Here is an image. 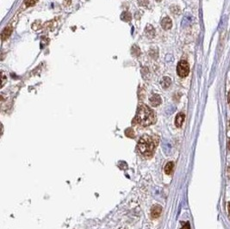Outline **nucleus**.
I'll use <instances>...</instances> for the list:
<instances>
[{"instance_id":"nucleus-1","label":"nucleus","mask_w":230,"mask_h":229,"mask_svg":"<svg viewBox=\"0 0 230 229\" xmlns=\"http://www.w3.org/2000/svg\"><path fill=\"white\" fill-rule=\"evenodd\" d=\"M158 138L150 136L148 135H144L140 138L138 141V151L144 158H150L153 156L154 150L158 145Z\"/></svg>"},{"instance_id":"nucleus-2","label":"nucleus","mask_w":230,"mask_h":229,"mask_svg":"<svg viewBox=\"0 0 230 229\" xmlns=\"http://www.w3.org/2000/svg\"><path fill=\"white\" fill-rule=\"evenodd\" d=\"M135 122L143 127H147L155 123L156 115L151 109L146 104H141L136 113Z\"/></svg>"},{"instance_id":"nucleus-3","label":"nucleus","mask_w":230,"mask_h":229,"mask_svg":"<svg viewBox=\"0 0 230 229\" xmlns=\"http://www.w3.org/2000/svg\"><path fill=\"white\" fill-rule=\"evenodd\" d=\"M190 73V66L187 61L185 60H181L179 61L177 66V73L179 77L185 78Z\"/></svg>"},{"instance_id":"nucleus-4","label":"nucleus","mask_w":230,"mask_h":229,"mask_svg":"<svg viewBox=\"0 0 230 229\" xmlns=\"http://www.w3.org/2000/svg\"><path fill=\"white\" fill-rule=\"evenodd\" d=\"M162 213V207L160 205H154L151 209V217L153 219H156L160 217Z\"/></svg>"},{"instance_id":"nucleus-5","label":"nucleus","mask_w":230,"mask_h":229,"mask_svg":"<svg viewBox=\"0 0 230 229\" xmlns=\"http://www.w3.org/2000/svg\"><path fill=\"white\" fill-rule=\"evenodd\" d=\"M149 102L153 107H157V106H159L162 103V100H161V97L160 95L154 94L152 97H150Z\"/></svg>"},{"instance_id":"nucleus-6","label":"nucleus","mask_w":230,"mask_h":229,"mask_svg":"<svg viewBox=\"0 0 230 229\" xmlns=\"http://www.w3.org/2000/svg\"><path fill=\"white\" fill-rule=\"evenodd\" d=\"M161 26H162V28H164L165 30H168V29H170L171 28V26H172V22H171V18H168V17H166L162 19V21H161Z\"/></svg>"},{"instance_id":"nucleus-7","label":"nucleus","mask_w":230,"mask_h":229,"mask_svg":"<svg viewBox=\"0 0 230 229\" xmlns=\"http://www.w3.org/2000/svg\"><path fill=\"white\" fill-rule=\"evenodd\" d=\"M185 115L184 113H178L176 116V119H175V125L177 126L178 128H180L183 124V122L185 121Z\"/></svg>"},{"instance_id":"nucleus-8","label":"nucleus","mask_w":230,"mask_h":229,"mask_svg":"<svg viewBox=\"0 0 230 229\" xmlns=\"http://www.w3.org/2000/svg\"><path fill=\"white\" fill-rule=\"evenodd\" d=\"M145 34L148 37V38H153L154 35H155V29L153 28L152 25H147L145 29Z\"/></svg>"},{"instance_id":"nucleus-9","label":"nucleus","mask_w":230,"mask_h":229,"mask_svg":"<svg viewBox=\"0 0 230 229\" xmlns=\"http://www.w3.org/2000/svg\"><path fill=\"white\" fill-rule=\"evenodd\" d=\"M12 30H13V28L11 26H8L6 28H4V31L2 32V35H1V38L3 41L6 40V39L11 35V34L12 33Z\"/></svg>"},{"instance_id":"nucleus-10","label":"nucleus","mask_w":230,"mask_h":229,"mask_svg":"<svg viewBox=\"0 0 230 229\" xmlns=\"http://www.w3.org/2000/svg\"><path fill=\"white\" fill-rule=\"evenodd\" d=\"M173 166H174V164L172 163L171 161L170 162H168L166 165V166H165V173L166 174V175H170V174L172 172V170H173Z\"/></svg>"},{"instance_id":"nucleus-11","label":"nucleus","mask_w":230,"mask_h":229,"mask_svg":"<svg viewBox=\"0 0 230 229\" xmlns=\"http://www.w3.org/2000/svg\"><path fill=\"white\" fill-rule=\"evenodd\" d=\"M171 80L169 77H164L162 80H161V85L163 88H168L171 85Z\"/></svg>"},{"instance_id":"nucleus-12","label":"nucleus","mask_w":230,"mask_h":229,"mask_svg":"<svg viewBox=\"0 0 230 229\" xmlns=\"http://www.w3.org/2000/svg\"><path fill=\"white\" fill-rule=\"evenodd\" d=\"M131 18H132L131 14L129 12H128V11H124L121 15V19L123 22H126V23H129V22L131 21Z\"/></svg>"},{"instance_id":"nucleus-13","label":"nucleus","mask_w":230,"mask_h":229,"mask_svg":"<svg viewBox=\"0 0 230 229\" xmlns=\"http://www.w3.org/2000/svg\"><path fill=\"white\" fill-rule=\"evenodd\" d=\"M131 53H132V54L135 56V57H138V56H140V54H141V50H140L139 47H137L136 45L133 46Z\"/></svg>"},{"instance_id":"nucleus-14","label":"nucleus","mask_w":230,"mask_h":229,"mask_svg":"<svg viewBox=\"0 0 230 229\" xmlns=\"http://www.w3.org/2000/svg\"><path fill=\"white\" fill-rule=\"evenodd\" d=\"M37 1H38V0H24V4H26L27 6H28V7H30V6L35 5Z\"/></svg>"},{"instance_id":"nucleus-15","label":"nucleus","mask_w":230,"mask_h":229,"mask_svg":"<svg viewBox=\"0 0 230 229\" xmlns=\"http://www.w3.org/2000/svg\"><path fill=\"white\" fill-rule=\"evenodd\" d=\"M125 135L128 136V137H131V138H133V137L135 136V132H134V130H133L132 129H128L125 131Z\"/></svg>"},{"instance_id":"nucleus-16","label":"nucleus","mask_w":230,"mask_h":229,"mask_svg":"<svg viewBox=\"0 0 230 229\" xmlns=\"http://www.w3.org/2000/svg\"><path fill=\"white\" fill-rule=\"evenodd\" d=\"M140 6H147L149 4V0H138Z\"/></svg>"},{"instance_id":"nucleus-17","label":"nucleus","mask_w":230,"mask_h":229,"mask_svg":"<svg viewBox=\"0 0 230 229\" xmlns=\"http://www.w3.org/2000/svg\"><path fill=\"white\" fill-rule=\"evenodd\" d=\"M181 229H191L190 224H189V223H185V225L183 226V227H182Z\"/></svg>"},{"instance_id":"nucleus-18","label":"nucleus","mask_w":230,"mask_h":229,"mask_svg":"<svg viewBox=\"0 0 230 229\" xmlns=\"http://www.w3.org/2000/svg\"><path fill=\"white\" fill-rule=\"evenodd\" d=\"M64 4H65V5H69L71 4V0H65Z\"/></svg>"},{"instance_id":"nucleus-19","label":"nucleus","mask_w":230,"mask_h":229,"mask_svg":"<svg viewBox=\"0 0 230 229\" xmlns=\"http://www.w3.org/2000/svg\"><path fill=\"white\" fill-rule=\"evenodd\" d=\"M227 177L230 179V167L227 168Z\"/></svg>"},{"instance_id":"nucleus-20","label":"nucleus","mask_w":230,"mask_h":229,"mask_svg":"<svg viewBox=\"0 0 230 229\" xmlns=\"http://www.w3.org/2000/svg\"><path fill=\"white\" fill-rule=\"evenodd\" d=\"M227 210H228V214L230 215V202H228V204H227Z\"/></svg>"},{"instance_id":"nucleus-21","label":"nucleus","mask_w":230,"mask_h":229,"mask_svg":"<svg viewBox=\"0 0 230 229\" xmlns=\"http://www.w3.org/2000/svg\"><path fill=\"white\" fill-rule=\"evenodd\" d=\"M227 148H228V150L230 151V139L228 140V141H227Z\"/></svg>"},{"instance_id":"nucleus-22","label":"nucleus","mask_w":230,"mask_h":229,"mask_svg":"<svg viewBox=\"0 0 230 229\" xmlns=\"http://www.w3.org/2000/svg\"><path fill=\"white\" fill-rule=\"evenodd\" d=\"M227 101H228V103L230 104V91L228 92V95H227Z\"/></svg>"},{"instance_id":"nucleus-23","label":"nucleus","mask_w":230,"mask_h":229,"mask_svg":"<svg viewBox=\"0 0 230 229\" xmlns=\"http://www.w3.org/2000/svg\"><path fill=\"white\" fill-rule=\"evenodd\" d=\"M155 1H156V2H161V0H155Z\"/></svg>"},{"instance_id":"nucleus-24","label":"nucleus","mask_w":230,"mask_h":229,"mask_svg":"<svg viewBox=\"0 0 230 229\" xmlns=\"http://www.w3.org/2000/svg\"><path fill=\"white\" fill-rule=\"evenodd\" d=\"M119 229H125V228H123V227H121V228H119Z\"/></svg>"}]
</instances>
